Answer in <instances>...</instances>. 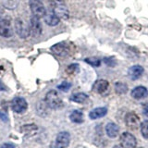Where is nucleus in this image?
Wrapping results in <instances>:
<instances>
[{
	"label": "nucleus",
	"mask_w": 148,
	"mask_h": 148,
	"mask_svg": "<svg viewBox=\"0 0 148 148\" xmlns=\"http://www.w3.org/2000/svg\"><path fill=\"white\" fill-rule=\"evenodd\" d=\"M45 101L51 109H59L63 106V101L61 97L55 90H51L46 94Z\"/></svg>",
	"instance_id": "obj_1"
},
{
	"label": "nucleus",
	"mask_w": 148,
	"mask_h": 148,
	"mask_svg": "<svg viewBox=\"0 0 148 148\" xmlns=\"http://www.w3.org/2000/svg\"><path fill=\"white\" fill-rule=\"evenodd\" d=\"M30 8L32 13V16L37 18H44L46 9L41 0H30Z\"/></svg>",
	"instance_id": "obj_2"
},
{
	"label": "nucleus",
	"mask_w": 148,
	"mask_h": 148,
	"mask_svg": "<svg viewBox=\"0 0 148 148\" xmlns=\"http://www.w3.org/2000/svg\"><path fill=\"white\" fill-rule=\"evenodd\" d=\"M51 6H52V11L60 20H68L69 17V11L68 8L65 6L64 2L51 3Z\"/></svg>",
	"instance_id": "obj_3"
},
{
	"label": "nucleus",
	"mask_w": 148,
	"mask_h": 148,
	"mask_svg": "<svg viewBox=\"0 0 148 148\" xmlns=\"http://www.w3.org/2000/svg\"><path fill=\"white\" fill-rule=\"evenodd\" d=\"M71 142V134L68 132H61L58 134L51 148H67Z\"/></svg>",
	"instance_id": "obj_4"
},
{
	"label": "nucleus",
	"mask_w": 148,
	"mask_h": 148,
	"mask_svg": "<svg viewBox=\"0 0 148 148\" xmlns=\"http://www.w3.org/2000/svg\"><path fill=\"white\" fill-rule=\"evenodd\" d=\"M15 30H16L17 34L22 39L27 38V37L31 34L30 26L20 18H18L15 20Z\"/></svg>",
	"instance_id": "obj_5"
},
{
	"label": "nucleus",
	"mask_w": 148,
	"mask_h": 148,
	"mask_svg": "<svg viewBox=\"0 0 148 148\" xmlns=\"http://www.w3.org/2000/svg\"><path fill=\"white\" fill-rule=\"evenodd\" d=\"M120 145L123 146V148H135L137 145L136 138L134 137L132 133L128 132H123L120 135Z\"/></svg>",
	"instance_id": "obj_6"
},
{
	"label": "nucleus",
	"mask_w": 148,
	"mask_h": 148,
	"mask_svg": "<svg viewBox=\"0 0 148 148\" xmlns=\"http://www.w3.org/2000/svg\"><path fill=\"white\" fill-rule=\"evenodd\" d=\"M11 108L16 113H23L28 108L27 101L22 97H15L11 102Z\"/></svg>",
	"instance_id": "obj_7"
},
{
	"label": "nucleus",
	"mask_w": 148,
	"mask_h": 148,
	"mask_svg": "<svg viewBox=\"0 0 148 148\" xmlns=\"http://www.w3.org/2000/svg\"><path fill=\"white\" fill-rule=\"evenodd\" d=\"M125 123L128 128L136 130L140 126V118L134 112H129L125 116Z\"/></svg>",
	"instance_id": "obj_8"
},
{
	"label": "nucleus",
	"mask_w": 148,
	"mask_h": 148,
	"mask_svg": "<svg viewBox=\"0 0 148 148\" xmlns=\"http://www.w3.org/2000/svg\"><path fill=\"white\" fill-rule=\"evenodd\" d=\"M30 32L32 36L34 37H38L42 34V24L40 21V18L32 16L31 18V21H30Z\"/></svg>",
	"instance_id": "obj_9"
},
{
	"label": "nucleus",
	"mask_w": 148,
	"mask_h": 148,
	"mask_svg": "<svg viewBox=\"0 0 148 148\" xmlns=\"http://www.w3.org/2000/svg\"><path fill=\"white\" fill-rule=\"evenodd\" d=\"M13 35V30L10 25V21L8 20H0V36L9 38Z\"/></svg>",
	"instance_id": "obj_10"
},
{
	"label": "nucleus",
	"mask_w": 148,
	"mask_h": 148,
	"mask_svg": "<svg viewBox=\"0 0 148 148\" xmlns=\"http://www.w3.org/2000/svg\"><path fill=\"white\" fill-rule=\"evenodd\" d=\"M51 50L52 52L58 56H60V57H64L69 53V45L64 43V42H61V43H58L54 45L52 47H51Z\"/></svg>",
	"instance_id": "obj_11"
},
{
	"label": "nucleus",
	"mask_w": 148,
	"mask_h": 148,
	"mask_svg": "<svg viewBox=\"0 0 148 148\" xmlns=\"http://www.w3.org/2000/svg\"><path fill=\"white\" fill-rule=\"evenodd\" d=\"M131 95L134 99H137V100L143 99L148 96V90L145 86H142V85L136 86L135 88L132 89Z\"/></svg>",
	"instance_id": "obj_12"
},
{
	"label": "nucleus",
	"mask_w": 148,
	"mask_h": 148,
	"mask_svg": "<svg viewBox=\"0 0 148 148\" xmlns=\"http://www.w3.org/2000/svg\"><path fill=\"white\" fill-rule=\"evenodd\" d=\"M143 73V68L140 65H134L128 71V75L132 81H136L140 78Z\"/></svg>",
	"instance_id": "obj_13"
},
{
	"label": "nucleus",
	"mask_w": 148,
	"mask_h": 148,
	"mask_svg": "<svg viewBox=\"0 0 148 148\" xmlns=\"http://www.w3.org/2000/svg\"><path fill=\"white\" fill-rule=\"evenodd\" d=\"M106 133L109 138H116L119 133V127L114 122H108L106 126Z\"/></svg>",
	"instance_id": "obj_14"
},
{
	"label": "nucleus",
	"mask_w": 148,
	"mask_h": 148,
	"mask_svg": "<svg viewBox=\"0 0 148 148\" xmlns=\"http://www.w3.org/2000/svg\"><path fill=\"white\" fill-rule=\"evenodd\" d=\"M109 82L106 80H98L95 82L92 86V90L96 92L97 94H104V92L108 89Z\"/></svg>",
	"instance_id": "obj_15"
},
{
	"label": "nucleus",
	"mask_w": 148,
	"mask_h": 148,
	"mask_svg": "<svg viewBox=\"0 0 148 148\" xmlns=\"http://www.w3.org/2000/svg\"><path fill=\"white\" fill-rule=\"evenodd\" d=\"M106 114H108V108H105V106L96 108L95 109H92L89 113V118L91 119H97L105 117Z\"/></svg>",
	"instance_id": "obj_16"
},
{
	"label": "nucleus",
	"mask_w": 148,
	"mask_h": 148,
	"mask_svg": "<svg viewBox=\"0 0 148 148\" xmlns=\"http://www.w3.org/2000/svg\"><path fill=\"white\" fill-rule=\"evenodd\" d=\"M45 21L47 25L49 26H56L58 25L59 23L60 18L56 15V14L53 11H49V12H46L45 15Z\"/></svg>",
	"instance_id": "obj_17"
},
{
	"label": "nucleus",
	"mask_w": 148,
	"mask_h": 148,
	"mask_svg": "<svg viewBox=\"0 0 148 148\" xmlns=\"http://www.w3.org/2000/svg\"><path fill=\"white\" fill-rule=\"evenodd\" d=\"M69 119L72 122L74 123H82L84 120V117H83V113L80 110H74L71 112V114L69 115Z\"/></svg>",
	"instance_id": "obj_18"
},
{
	"label": "nucleus",
	"mask_w": 148,
	"mask_h": 148,
	"mask_svg": "<svg viewBox=\"0 0 148 148\" xmlns=\"http://www.w3.org/2000/svg\"><path fill=\"white\" fill-rule=\"evenodd\" d=\"M88 99V95L84 92H77V94H74L71 96V100L75 102V103L79 104H83L85 103Z\"/></svg>",
	"instance_id": "obj_19"
},
{
	"label": "nucleus",
	"mask_w": 148,
	"mask_h": 148,
	"mask_svg": "<svg viewBox=\"0 0 148 148\" xmlns=\"http://www.w3.org/2000/svg\"><path fill=\"white\" fill-rule=\"evenodd\" d=\"M115 91L119 95H124L128 92V86L124 82H116L115 83Z\"/></svg>",
	"instance_id": "obj_20"
},
{
	"label": "nucleus",
	"mask_w": 148,
	"mask_h": 148,
	"mask_svg": "<svg viewBox=\"0 0 148 148\" xmlns=\"http://www.w3.org/2000/svg\"><path fill=\"white\" fill-rule=\"evenodd\" d=\"M85 62H87L89 65H91V66H94V67H99L101 65L100 58H96V57L87 58H85Z\"/></svg>",
	"instance_id": "obj_21"
},
{
	"label": "nucleus",
	"mask_w": 148,
	"mask_h": 148,
	"mask_svg": "<svg viewBox=\"0 0 148 148\" xmlns=\"http://www.w3.org/2000/svg\"><path fill=\"white\" fill-rule=\"evenodd\" d=\"M141 133L143 138L148 139V120H145L140 124Z\"/></svg>",
	"instance_id": "obj_22"
},
{
	"label": "nucleus",
	"mask_w": 148,
	"mask_h": 148,
	"mask_svg": "<svg viewBox=\"0 0 148 148\" xmlns=\"http://www.w3.org/2000/svg\"><path fill=\"white\" fill-rule=\"evenodd\" d=\"M4 6L8 9H14L18 6V0H5Z\"/></svg>",
	"instance_id": "obj_23"
},
{
	"label": "nucleus",
	"mask_w": 148,
	"mask_h": 148,
	"mask_svg": "<svg viewBox=\"0 0 148 148\" xmlns=\"http://www.w3.org/2000/svg\"><path fill=\"white\" fill-rule=\"evenodd\" d=\"M71 83L68 82H63L58 86V89L62 92H68L69 89H71Z\"/></svg>",
	"instance_id": "obj_24"
},
{
	"label": "nucleus",
	"mask_w": 148,
	"mask_h": 148,
	"mask_svg": "<svg viewBox=\"0 0 148 148\" xmlns=\"http://www.w3.org/2000/svg\"><path fill=\"white\" fill-rule=\"evenodd\" d=\"M79 71V65L76 63H73L71 65H69L67 69V72L69 74H73V73H76Z\"/></svg>",
	"instance_id": "obj_25"
},
{
	"label": "nucleus",
	"mask_w": 148,
	"mask_h": 148,
	"mask_svg": "<svg viewBox=\"0 0 148 148\" xmlns=\"http://www.w3.org/2000/svg\"><path fill=\"white\" fill-rule=\"evenodd\" d=\"M104 62L108 65V66L109 67H115L116 66V63H117V61H116V59L113 58V57H108V58H104Z\"/></svg>",
	"instance_id": "obj_26"
},
{
	"label": "nucleus",
	"mask_w": 148,
	"mask_h": 148,
	"mask_svg": "<svg viewBox=\"0 0 148 148\" xmlns=\"http://www.w3.org/2000/svg\"><path fill=\"white\" fill-rule=\"evenodd\" d=\"M1 148H15V145L13 143H4V145L1 146Z\"/></svg>",
	"instance_id": "obj_27"
},
{
	"label": "nucleus",
	"mask_w": 148,
	"mask_h": 148,
	"mask_svg": "<svg viewBox=\"0 0 148 148\" xmlns=\"http://www.w3.org/2000/svg\"><path fill=\"white\" fill-rule=\"evenodd\" d=\"M0 118H1L2 120H4L5 122H8V116L6 114H4L3 112H0Z\"/></svg>",
	"instance_id": "obj_28"
},
{
	"label": "nucleus",
	"mask_w": 148,
	"mask_h": 148,
	"mask_svg": "<svg viewBox=\"0 0 148 148\" xmlns=\"http://www.w3.org/2000/svg\"><path fill=\"white\" fill-rule=\"evenodd\" d=\"M143 114H145L146 117H148V103H146L143 106Z\"/></svg>",
	"instance_id": "obj_29"
},
{
	"label": "nucleus",
	"mask_w": 148,
	"mask_h": 148,
	"mask_svg": "<svg viewBox=\"0 0 148 148\" xmlns=\"http://www.w3.org/2000/svg\"><path fill=\"white\" fill-rule=\"evenodd\" d=\"M6 90H7L6 85H5L2 82H0V91H6Z\"/></svg>",
	"instance_id": "obj_30"
},
{
	"label": "nucleus",
	"mask_w": 148,
	"mask_h": 148,
	"mask_svg": "<svg viewBox=\"0 0 148 148\" xmlns=\"http://www.w3.org/2000/svg\"><path fill=\"white\" fill-rule=\"evenodd\" d=\"M113 148H123V146L121 145H117L113 146Z\"/></svg>",
	"instance_id": "obj_31"
}]
</instances>
